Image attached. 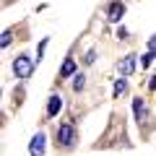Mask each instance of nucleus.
<instances>
[{
  "instance_id": "7ed1b4c3",
  "label": "nucleus",
  "mask_w": 156,
  "mask_h": 156,
  "mask_svg": "<svg viewBox=\"0 0 156 156\" xmlns=\"http://www.w3.org/2000/svg\"><path fill=\"white\" fill-rule=\"evenodd\" d=\"M135 62H138V55H125L122 60L117 62V70H120V78H128L135 73Z\"/></svg>"
},
{
  "instance_id": "1a4fd4ad",
  "label": "nucleus",
  "mask_w": 156,
  "mask_h": 156,
  "mask_svg": "<svg viewBox=\"0 0 156 156\" xmlns=\"http://www.w3.org/2000/svg\"><path fill=\"white\" fill-rule=\"evenodd\" d=\"M125 91H128V81H125V78H117L115 86H112V96L120 99V94H125Z\"/></svg>"
},
{
  "instance_id": "9d476101",
  "label": "nucleus",
  "mask_w": 156,
  "mask_h": 156,
  "mask_svg": "<svg viewBox=\"0 0 156 156\" xmlns=\"http://www.w3.org/2000/svg\"><path fill=\"white\" fill-rule=\"evenodd\" d=\"M83 86H86V76L83 73H76V76H73V91H83Z\"/></svg>"
},
{
  "instance_id": "4468645a",
  "label": "nucleus",
  "mask_w": 156,
  "mask_h": 156,
  "mask_svg": "<svg viewBox=\"0 0 156 156\" xmlns=\"http://www.w3.org/2000/svg\"><path fill=\"white\" fill-rule=\"evenodd\" d=\"M94 60H96V52H94V50H89V52H86V57H83V62H86V65H91Z\"/></svg>"
},
{
  "instance_id": "423d86ee",
  "label": "nucleus",
  "mask_w": 156,
  "mask_h": 156,
  "mask_svg": "<svg viewBox=\"0 0 156 156\" xmlns=\"http://www.w3.org/2000/svg\"><path fill=\"white\" fill-rule=\"evenodd\" d=\"M133 115H135V122H138V125L148 120V109H146V101L140 99V96L133 99Z\"/></svg>"
},
{
  "instance_id": "0eeeda50",
  "label": "nucleus",
  "mask_w": 156,
  "mask_h": 156,
  "mask_svg": "<svg viewBox=\"0 0 156 156\" xmlns=\"http://www.w3.org/2000/svg\"><path fill=\"white\" fill-rule=\"evenodd\" d=\"M62 109V96L60 94H52L47 99V117H57V112Z\"/></svg>"
},
{
  "instance_id": "6e6552de",
  "label": "nucleus",
  "mask_w": 156,
  "mask_h": 156,
  "mask_svg": "<svg viewBox=\"0 0 156 156\" xmlns=\"http://www.w3.org/2000/svg\"><path fill=\"white\" fill-rule=\"evenodd\" d=\"M76 60H73V57H65V62H62V68H60V73H57V76L60 78H73L76 76Z\"/></svg>"
},
{
  "instance_id": "f03ea898",
  "label": "nucleus",
  "mask_w": 156,
  "mask_h": 156,
  "mask_svg": "<svg viewBox=\"0 0 156 156\" xmlns=\"http://www.w3.org/2000/svg\"><path fill=\"white\" fill-rule=\"evenodd\" d=\"M31 73H34V60L29 55H18L16 60H13V76H16L18 81L31 78Z\"/></svg>"
},
{
  "instance_id": "39448f33",
  "label": "nucleus",
  "mask_w": 156,
  "mask_h": 156,
  "mask_svg": "<svg viewBox=\"0 0 156 156\" xmlns=\"http://www.w3.org/2000/svg\"><path fill=\"white\" fill-rule=\"evenodd\" d=\"M44 140H47L44 133H37L31 140H29V154H31V156H42V154H44V148H47Z\"/></svg>"
},
{
  "instance_id": "f257e3e1",
  "label": "nucleus",
  "mask_w": 156,
  "mask_h": 156,
  "mask_svg": "<svg viewBox=\"0 0 156 156\" xmlns=\"http://www.w3.org/2000/svg\"><path fill=\"white\" fill-rule=\"evenodd\" d=\"M55 143L60 146V148H65V151H70L73 146H76V140H78V133H76V128H73V122H62L60 128H57V135H55Z\"/></svg>"
},
{
  "instance_id": "9b49d317",
  "label": "nucleus",
  "mask_w": 156,
  "mask_h": 156,
  "mask_svg": "<svg viewBox=\"0 0 156 156\" xmlns=\"http://www.w3.org/2000/svg\"><path fill=\"white\" fill-rule=\"evenodd\" d=\"M11 42H13V31H11V29H5V31L0 34V50H3V47H8Z\"/></svg>"
},
{
  "instance_id": "dca6fc26",
  "label": "nucleus",
  "mask_w": 156,
  "mask_h": 156,
  "mask_svg": "<svg viewBox=\"0 0 156 156\" xmlns=\"http://www.w3.org/2000/svg\"><path fill=\"white\" fill-rule=\"evenodd\" d=\"M0 94H3V91H0Z\"/></svg>"
},
{
  "instance_id": "20e7f679",
  "label": "nucleus",
  "mask_w": 156,
  "mask_h": 156,
  "mask_svg": "<svg viewBox=\"0 0 156 156\" xmlns=\"http://www.w3.org/2000/svg\"><path fill=\"white\" fill-rule=\"evenodd\" d=\"M125 16V3H120V0H112L109 3V11H107V18H109V23H120Z\"/></svg>"
},
{
  "instance_id": "2eb2a0df",
  "label": "nucleus",
  "mask_w": 156,
  "mask_h": 156,
  "mask_svg": "<svg viewBox=\"0 0 156 156\" xmlns=\"http://www.w3.org/2000/svg\"><path fill=\"white\" fill-rule=\"evenodd\" d=\"M117 37H120V39H128V31H125V29L120 26V29H117Z\"/></svg>"
},
{
  "instance_id": "ddd939ff",
  "label": "nucleus",
  "mask_w": 156,
  "mask_h": 156,
  "mask_svg": "<svg viewBox=\"0 0 156 156\" xmlns=\"http://www.w3.org/2000/svg\"><path fill=\"white\" fill-rule=\"evenodd\" d=\"M140 65H143V68H151V65H154V52H146L143 60H140Z\"/></svg>"
},
{
  "instance_id": "f8f14e48",
  "label": "nucleus",
  "mask_w": 156,
  "mask_h": 156,
  "mask_svg": "<svg viewBox=\"0 0 156 156\" xmlns=\"http://www.w3.org/2000/svg\"><path fill=\"white\" fill-rule=\"evenodd\" d=\"M47 42H50V39H47V37L42 39V42H39V50H37V62L42 60V55H44V50H47Z\"/></svg>"
}]
</instances>
